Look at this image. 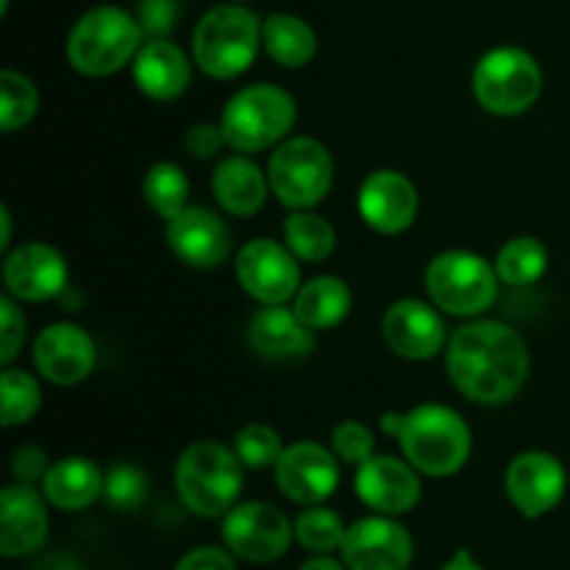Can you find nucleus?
Listing matches in <instances>:
<instances>
[{"instance_id":"nucleus-47","label":"nucleus","mask_w":570,"mask_h":570,"mask_svg":"<svg viewBox=\"0 0 570 570\" xmlns=\"http://www.w3.org/2000/svg\"><path fill=\"white\" fill-rule=\"evenodd\" d=\"M234 3H243V0H234Z\"/></svg>"},{"instance_id":"nucleus-39","label":"nucleus","mask_w":570,"mask_h":570,"mask_svg":"<svg viewBox=\"0 0 570 570\" xmlns=\"http://www.w3.org/2000/svg\"><path fill=\"white\" fill-rule=\"evenodd\" d=\"M48 454L37 445H22V449L14 451L11 456V473H14V482L20 484H42L45 476H48Z\"/></svg>"},{"instance_id":"nucleus-41","label":"nucleus","mask_w":570,"mask_h":570,"mask_svg":"<svg viewBox=\"0 0 570 570\" xmlns=\"http://www.w3.org/2000/svg\"><path fill=\"white\" fill-rule=\"evenodd\" d=\"M173 570H237V562L217 546H200V549L187 551Z\"/></svg>"},{"instance_id":"nucleus-5","label":"nucleus","mask_w":570,"mask_h":570,"mask_svg":"<svg viewBox=\"0 0 570 570\" xmlns=\"http://www.w3.org/2000/svg\"><path fill=\"white\" fill-rule=\"evenodd\" d=\"M262 48V22L239 3L206 11L193 31V61L209 78H237L254 65Z\"/></svg>"},{"instance_id":"nucleus-33","label":"nucleus","mask_w":570,"mask_h":570,"mask_svg":"<svg viewBox=\"0 0 570 570\" xmlns=\"http://www.w3.org/2000/svg\"><path fill=\"white\" fill-rule=\"evenodd\" d=\"M39 109V92L28 76L17 70L0 72V128L6 134L20 131Z\"/></svg>"},{"instance_id":"nucleus-18","label":"nucleus","mask_w":570,"mask_h":570,"mask_svg":"<svg viewBox=\"0 0 570 570\" xmlns=\"http://www.w3.org/2000/svg\"><path fill=\"white\" fill-rule=\"evenodd\" d=\"M382 334L390 351L404 360H432L445 345V323L434 306L417 298L395 301L382 317Z\"/></svg>"},{"instance_id":"nucleus-43","label":"nucleus","mask_w":570,"mask_h":570,"mask_svg":"<svg viewBox=\"0 0 570 570\" xmlns=\"http://www.w3.org/2000/svg\"><path fill=\"white\" fill-rule=\"evenodd\" d=\"M298 570H345V568L340 566L337 560H332V557L317 554V557H312L309 562H304V566H301Z\"/></svg>"},{"instance_id":"nucleus-1","label":"nucleus","mask_w":570,"mask_h":570,"mask_svg":"<svg viewBox=\"0 0 570 570\" xmlns=\"http://www.w3.org/2000/svg\"><path fill=\"white\" fill-rule=\"evenodd\" d=\"M445 367L468 401L499 406L515 399L529 379V351L521 334L499 321H471L445 348Z\"/></svg>"},{"instance_id":"nucleus-32","label":"nucleus","mask_w":570,"mask_h":570,"mask_svg":"<svg viewBox=\"0 0 570 570\" xmlns=\"http://www.w3.org/2000/svg\"><path fill=\"white\" fill-rule=\"evenodd\" d=\"M293 527L295 540L301 543V549L312 551V554H328V551L334 549H343L345 532H348L343 518L321 504L306 507V510L295 518Z\"/></svg>"},{"instance_id":"nucleus-12","label":"nucleus","mask_w":570,"mask_h":570,"mask_svg":"<svg viewBox=\"0 0 570 570\" xmlns=\"http://www.w3.org/2000/svg\"><path fill=\"white\" fill-rule=\"evenodd\" d=\"M507 499L523 518H543L560 507L568 490V473L557 456L546 451H523L504 473Z\"/></svg>"},{"instance_id":"nucleus-42","label":"nucleus","mask_w":570,"mask_h":570,"mask_svg":"<svg viewBox=\"0 0 570 570\" xmlns=\"http://www.w3.org/2000/svg\"><path fill=\"white\" fill-rule=\"evenodd\" d=\"M440 570H484V568L479 566L476 560H473V554H471V551L460 549V551H456L454 557H451L449 562H445L443 568H440Z\"/></svg>"},{"instance_id":"nucleus-3","label":"nucleus","mask_w":570,"mask_h":570,"mask_svg":"<svg viewBox=\"0 0 570 570\" xmlns=\"http://www.w3.org/2000/svg\"><path fill=\"white\" fill-rule=\"evenodd\" d=\"M395 440L406 462L426 476H454L471 456V429L465 417L443 404H421L404 412Z\"/></svg>"},{"instance_id":"nucleus-45","label":"nucleus","mask_w":570,"mask_h":570,"mask_svg":"<svg viewBox=\"0 0 570 570\" xmlns=\"http://www.w3.org/2000/svg\"><path fill=\"white\" fill-rule=\"evenodd\" d=\"M0 223H3V234H0V250H6L9 248V243H11V215H9V209H0Z\"/></svg>"},{"instance_id":"nucleus-23","label":"nucleus","mask_w":570,"mask_h":570,"mask_svg":"<svg viewBox=\"0 0 570 570\" xmlns=\"http://www.w3.org/2000/svg\"><path fill=\"white\" fill-rule=\"evenodd\" d=\"M193 78L187 53L170 39H145L134 56V83L154 100H173L184 95Z\"/></svg>"},{"instance_id":"nucleus-28","label":"nucleus","mask_w":570,"mask_h":570,"mask_svg":"<svg viewBox=\"0 0 570 570\" xmlns=\"http://www.w3.org/2000/svg\"><path fill=\"white\" fill-rule=\"evenodd\" d=\"M284 245L298 256L301 262H326L337 245V232L332 223L321 215L298 209L284 220Z\"/></svg>"},{"instance_id":"nucleus-20","label":"nucleus","mask_w":570,"mask_h":570,"mask_svg":"<svg viewBox=\"0 0 570 570\" xmlns=\"http://www.w3.org/2000/svg\"><path fill=\"white\" fill-rule=\"evenodd\" d=\"M95 343L76 323H53L42 328L33 343V365L59 387L83 382L95 367Z\"/></svg>"},{"instance_id":"nucleus-24","label":"nucleus","mask_w":570,"mask_h":570,"mask_svg":"<svg viewBox=\"0 0 570 570\" xmlns=\"http://www.w3.org/2000/svg\"><path fill=\"white\" fill-rule=\"evenodd\" d=\"M267 187H271V181L265 178V173L254 161L245 159V154L223 159L212 176L215 200L223 206V212L234 217L256 215L265 206Z\"/></svg>"},{"instance_id":"nucleus-9","label":"nucleus","mask_w":570,"mask_h":570,"mask_svg":"<svg viewBox=\"0 0 570 570\" xmlns=\"http://www.w3.org/2000/svg\"><path fill=\"white\" fill-rule=\"evenodd\" d=\"M271 193L287 209H312L328 195L334 184V159L326 145L312 137H289L267 161Z\"/></svg>"},{"instance_id":"nucleus-17","label":"nucleus","mask_w":570,"mask_h":570,"mask_svg":"<svg viewBox=\"0 0 570 570\" xmlns=\"http://www.w3.org/2000/svg\"><path fill=\"white\" fill-rule=\"evenodd\" d=\"M67 259L61 250L45 243H26L3 262V284L17 301H50L67 287Z\"/></svg>"},{"instance_id":"nucleus-16","label":"nucleus","mask_w":570,"mask_h":570,"mask_svg":"<svg viewBox=\"0 0 570 570\" xmlns=\"http://www.w3.org/2000/svg\"><path fill=\"white\" fill-rule=\"evenodd\" d=\"M167 243L184 265L212 271L226 262L232 250V232L217 212L206 206H187L167 220Z\"/></svg>"},{"instance_id":"nucleus-14","label":"nucleus","mask_w":570,"mask_h":570,"mask_svg":"<svg viewBox=\"0 0 570 570\" xmlns=\"http://www.w3.org/2000/svg\"><path fill=\"white\" fill-rule=\"evenodd\" d=\"M354 488L362 504L371 507L379 515H404L415 510L421 501L417 468L412 462H401L399 456L373 454L356 468Z\"/></svg>"},{"instance_id":"nucleus-30","label":"nucleus","mask_w":570,"mask_h":570,"mask_svg":"<svg viewBox=\"0 0 570 570\" xmlns=\"http://www.w3.org/2000/svg\"><path fill=\"white\" fill-rule=\"evenodd\" d=\"M142 193L150 209L159 217H165V220H170L178 212L187 209L189 178L187 173L178 165H173V161H159V165L150 167L148 176H145Z\"/></svg>"},{"instance_id":"nucleus-40","label":"nucleus","mask_w":570,"mask_h":570,"mask_svg":"<svg viewBox=\"0 0 570 570\" xmlns=\"http://www.w3.org/2000/svg\"><path fill=\"white\" fill-rule=\"evenodd\" d=\"M184 145H187L189 156H195V159H212V156L220 154V148L226 145V134H223L220 122H217V126H212V122H198V126H193L187 131Z\"/></svg>"},{"instance_id":"nucleus-8","label":"nucleus","mask_w":570,"mask_h":570,"mask_svg":"<svg viewBox=\"0 0 570 570\" xmlns=\"http://www.w3.org/2000/svg\"><path fill=\"white\" fill-rule=\"evenodd\" d=\"M499 282L495 265L471 250H443L426 267V293L445 315H484L499 298Z\"/></svg>"},{"instance_id":"nucleus-27","label":"nucleus","mask_w":570,"mask_h":570,"mask_svg":"<svg viewBox=\"0 0 570 570\" xmlns=\"http://www.w3.org/2000/svg\"><path fill=\"white\" fill-rule=\"evenodd\" d=\"M262 48L278 67L298 70L315 59L317 37L309 22H304L301 17L276 11L262 22Z\"/></svg>"},{"instance_id":"nucleus-26","label":"nucleus","mask_w":570,"mask_h":570,"mask_svg":"<svg viewBox=\"0 0 570 570\" xmlns=\"http://www.w3.org/2000/svg\"><path fill=\"white\" fill-rule=\"evenodd\" d=\"M351 301L354 298L343 278L317 276L298 289L293 309L312 332H326L348 317Z\"/></svg>"},{"instance_id":"nucleus-6","label":"nucleus","mask_w":570,"mask_h":570,"mask_svg":"<svg viewBox=\"0 0 570 570\" xmlns=\"http://www.w3.org/2000/svg\"><path fill=\"white\" fill-rule=\"evenodd\" d=\"M295 117H298V106L287 89L273 87V83H254L228 98L220 115V128L226 134L228 148L239 154H259L287 139Z\"/></svg>"},{"instance_id":"nucleus-11","label":"nucleus","mask_w":570,"mask_h":570,"mask_svg":"<svg viewBox=\"0 0 570 570\" xmlns=\"http://www.w3.org/2000/svg\"><path fill=\"white\" fill-rule=\"evenodd\" d=\"M237 282L262 306L287 304L301 289L298 256L276 239H250L237 254Z\"/></svg>"},{"instance_id":"nucleus-36","label":"nucleus","mask_w":570,"mask_h":570,"mask_svg":"<svg viewBox=\"0 0 570 570\" xmlns=\"http://www.w3.org/2000/svg\"><path fill=\"white\" fill-rule=\"evenodd\" d=\"M332 451L345 465H356L371 460L376 454V438L371 429L360 421H343L332 432Z\"/></svg>"},{"instance_id":"nucleus-15","label":"nucleus","mask_w":570,"mask_h":570,"mask_svg":"<svg viewBox=\"0 0 570 570\" xmlns=\"http://www.w3.org/2000/svg\"><path fill=\"white\" fill-rule=\"evenodd\" d=\"M334 456L337 454L309 440L293 443L276 462L278 490L301 507L323 504L340 484V468Z\"/></svg>"},{"instance_id":"nucleus-31","label":"nucleus","mask_w":570,"mask_h":570,"mask_svg":"<svg viewBox=\"0 0 570 570\" xmlns=\"http://www.w3.org/2000/svg\"><path fill=\"white\" fill-rule=\"evenodd\" d=\"M0 423L6 429L22 426L37 415L42 406V390L39 382L28 371H17V367H6L0 376Z\"/></svg>"},{"instance_id":"nucleus-46","label":"nucleus","mask_w":570,"mask_h":570,"mask_svg":"<svg viewBox=\"0 0 570 570\" xmlns=\"http://www.w3.org/2000/svg\"><path fill=\"white\" fill-rule=\"evenodd\" d=\"M9 11V0H0V14H6Z\"/></svg>"},{"instance_id":"nucleus-7","label":"nucleus","mask_w":570,"mask_h":570,"mask_svg":"<svg viewBox=\"0 0 570 570\" xmlns=\"http://www.w3.org/2000/svg\"><path fill=\"white\" fill-rule=\"evenodd\" d=\"M543 92V70L523 48H493L473 67V95L490 115L515 117L532 109Z\"/></svg>"},{"instance_id":"nucleus-21","label":"nucleus","mask_w":570,"mask_h":570,"mask_svg":"<svg viewBox=\"0 0 570 570\" xmlns=\"http://www.w3.org/2000/svg\"><path fill=\"white\" fill-rule=\"evenodd\" d=\"M360 215L373 232L401 234L417 217V189L404 173L373 170L360 187Z\"/></svg>"},{"instance_id":"nucleus-2","label":"nucleus","mask_w":570,"mask_h":570,"mask_svg":"<svg viewBox=\"0 0 570 570\" xmlns=\"http://www.w3.org/2000/svg\"><path fill=\"white\" fill-rule=\"evenodd\" d=\"M243 462L212 440L187 445L176 462V490L193 515L226 518L243 493Z\"/></svg>"},{"instance_id":"nucleus-38","label":"nucleus","mask_w":570,"mask_h":570,"mask_svg":"<svg viewBox=\"0 0 570 570\" xmlns=\"http://www.w3.org/2000/svg\"><path fill=\"white\" fill-rule=\"evenodd\" d=\"M0 315H3V328H0V362L11 365L26 343V317H22L17 298L3 295L0 298Z\"/></svg>"},{"instance_id":"nucleus-22","label":"nucleus","mask_w":570,"mask_h":570,"mask_svg":"<svg viewBox=\"0 0 570 570\" xmlns=\"http://www.w3.org/2000/svg\"><path fill=\"white\" fill-rule=\"evenodd\" d=\"M248 343L267 360H298L315 351V332L284 304H265L248 326Z\"/></svg>"},{"instance_id":"nucleus-10","label":"nucleus","mask_w":570,"mask_h":570,"mask_svg":"<svg viewBox=\"0 0 570 570\" xmlns=\"http://www.w3.org/2000/svg\"><path fill=\"white\" fill-rule=\"evenodd\" d=\"M295 527L278 507L265 501H245L223 518V540L234 557L254 566H267L287 554Z\"/></svg>"},{"instance_id":"nucleus-25","label":"nucleus","mask_w":570,"mask_h":570,"mask_svg":"<svg viewBox=\"0 0 570 570\" xmlns=\"http://www.w3.org/2000/svg\"><path fill=\"white\" fill-rule=\"evenodd\" d=\"M42 493L56 510L81 512L104 499V473L87 456H67L50 465Z\"/></svg>"},{"instance_id":"nucleus-37","label":"nucleus","mask_w":570,"mask_h":570,"mask_svg":"<svg viewBox=\"0 0 570 570\" xmlns=\"http://www.w3.org/2000/svg\"><path fill=\"white\" fill-rule=\"evenodd\" d=\"M181 17V0H139L137 22L145 39H167Z\"/></svg>"},{"instance_id":"nucleus-44","label":"nucleus","mask_w":570,"mask_h":570,"mask_svg":"<svg viewBox=\"0 0 570 570\" xmlns=\"http://www.w3.org/2000/svg\"><path fill=\"white\" fill-rule=\"evenodd\" d=\"M401 423H404V415H399V412H387V415L382 417V432H387V434H393V438H399Z\"/></svg>"},{"instance_id":"nucleus-34","label":"nucleus","mask_w":570,"mask_h":570,"mask_svg":"<svg viewBox=\"0 0 570 570\" xmlns=\"http://www.w3.org/2000/svg\"><path fill=\"white\" fill-rule=\"evenodd\" d=\"M150 482L145 471L131 462L109 468L104 473V501L117 512H134L148 501Z\"/></svg>"},{"instance_id":"nucleus-35","label":"nucleus","mask_w":570,"mask_h":570,"mask_svg":"<svg viewBox=\"0 0 570 570\" xmlns=\"http://www.w3.org/2000/svg\"><path fill=\"white\" fill-rule=\"evenodd\" d=\"M234 454L245 468L262 471V468H276L284 454V445L276 429L265 426V423H250V426L239 429L234 438Z\"/></svg>"},{"instance_id":"nucleus-4","label":"nucleus","mask_w":570,"mask_h":570,"mask_svg":"<svg viewBox=\"0 0 570 570\" xmlns=\"http://www.w3.org/2000/svg\"><path fill=\"white\" fill-rule=\"evenodd\" d=\"M145 45L137 17L117 6L83 11L67 37V59L81 76L104 78L126 67Z\"/></svg>"},{"instance_id":"nucleus-29","label":"nucleus","mask_w":570,"mask_h":570,"mask_svg":"<svg viewBox=\"0 0 570 570\" xmlns=\"http://www.w3.org/2000/svg\"><path fill=\"white\" fill-rule=\"evenodd\" d=\"M549 267V248L538 237H512L495 256V273L501 284L529 287L540 282Z\"/></svg>"},{"instance_id":"nucleus-13","label":"nucleus","mask_w":570,"mask_h":570,"mask_svg":"<svg viewBox=\"0 0 570 570\" xmlns=\"http://www.w3.org/2000/svg\"><path fill=\"white\" fill-rule=\"evenodd\" d=\"M340 551L348 570H410L415 557L410 532L390 515L351 523Z\"/></svg>"},{"instance_id":"nucleus-19","label":"nucleus","mask_w":570,"mask_h":570,"mask_svg":"<svg viewBox=\"0 0 570 570\" xmlns=\"http://www.w3.org/2000/svg\"><path fill=\"white\" fill-rule=\"evenodd\" d=\"M45 493L33 484H9L0 493V554L6 560L33 554L48 540Z\"/></svg>"}]
</instances>
